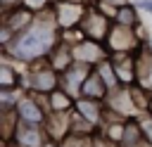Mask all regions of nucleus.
I'll use <instances>...</instances> for the list:
<instances>
[{
    "label": "nucleus",
    "instance_id": "obj_1",
    "mask_svg": "<svg viewBox=\"0 0 152 147\" xmlns=\"http://www.w3.org/2000/svg\"><path fill=\"white\" fill-rule=\"evenodd\" d=\"M59 40H62V28L57 26L52 9L48 7V9L38 12L36 21L28 28L19 31L14 36V40L2 50H5L7 59L21 62V64H36L40 59H48L50 52L59 45Z\"/></svg>",
    "mask_w": 152,
    "mask_h": 147
},
{
    "label": "nucleus",
    "instance_id": "obj_2",
    "mask_svg": "<svg viewBox=\"0 0 152 147\" xmlns=\"http://www.w3.org/2000/svg\"><path fill=\"white\" fill-rule=\"evenodd\" d=\"M26 88L31 92H38V95L48 97L52 90L59 88V71L48 59H40L36 64H31V69L26 71Z\"/></svg>",
    "mask_w": 152,
    "mask_h": 147
},
{
    "label": "nucleus",
    "instance_id": "obj_3",
    "mask_svg": "<svg viewBox=\"0 0 152 147\" xmlns=\"http://www.w3.org/2000/svg\"><path fill=\"white\" fill-rule=\"evenodd\" d=\"M55 21L62 31H71V28H81V21L88 12V5L83 0H52L50 5Z\"/></svg>",
    "mask_w": 152,
    "mask_h": 147
},
{
    "label": "nucleus",
    "instance_id": "obj_4",
    "mask_svg": "<svg viewBox=\"0 0 152 147\" xmlns=\"http://www.w3.org/2000/svg\"><path fill=\"white\" fill-rule=\"evenodd\" d=\"M140 38L142 36H138V31L133 26H124V24L114 21L112 28H109V36L104 40V47H107L109 55H114V52H138L142 47Z\"/></svg>",
    "mask_w": 152,
    "mask_h": 147
},
{
    "label": "nucleus",
    "instance_id": "obj_5",
    "mask_svg": "<svg viewBox=\"0 0 152 147\" xmlns=\"http://www.w3.org/2000/svg\"><path fill=\"white\" fill-rule=\"evenodd\" d=\"M112 24H114V19H112L102 7L90 5V7H88V12H86V17H83V21H81V31H83V36H86V38H93V40L104 43V40H107V36H109Z\"/></svg>",
    "mask_w": 152,
    "mask_h": 147
},
{
    "label": "nucleus",
    "instance_id": "obj_6",
    "mask_svg": "<svg viewBox=\"0 0 152 147\" xmlns=\"http://www.w3.org/2000/svg\"><path fill=\"white\" fill-rule=\"evenodd\" d=\"M14 111H17V121H24V123H36V126H43V123L48 121L45 107L38 102L36 92H24V95H21V100L17 102Z\"/></svg>",
    "mask_w": 152,
    "mask_h": 147
},
{
    "label": "nucleus",
    "instance_id": "obj_7",
    "mask_svg": "<svg viewBox=\"0 0 152 147\" xmlns=\"http://www.w3.org/2000/svg\"><path fill=\"white\" fill-rule=\"evenodd\" d=\"M93 71L90 64H83V62H74L71 66H66L62 74H59V88H64L69 95L78 97L81 95V88L88 78V74Z\"/></svg>",
    "mask_w": 152,
    "mask_h": 147
},
{
    "label": "nucleus",
    "instance_id": "obj_8",
    "mask_svg": "<svg viewBox=\"0 0 152 147\" xmlns=\"http://www.w3.org/2000/svg\"><path fill=\"white\" fill-rule=\"evenodd\" d=\"M43 128H45V126L17 121V126H14V142H17L19 147H43V145H48Z\"/></svg>",
    "mask_w": 152,
    "mask_h": 147
},
{
    "label": "nucleus",
    "instance_id": "obj_9",
    "mask_svg": "<svg viewBox=\"0 0 152 147\" xmlns=\"http://www.w3.org/2000/svg\"><path fill=\"white\" fill-rule=\"evenodd\" d=\"M135 85L152 95V50L147 45L135 52Z\"/></svg>",
    "mask_w": 152,
    "mask_h": 147
},
{
    "label": "nucleus",
    "instance_id": "obj_10",
    "mask_svg": "<svg viewBox=\"0 0 152 147\" xmlns=\"http://www.w3.org/2000/svg\"><path fill=\"white\" fill-rule=\"evenodd\" d=\"M33 21H36V12H31V9L24 7V5H17V7L2 12V24H5L7 28H12L14 33L28 28Z\"/></svg>",
    "mask_w": 152,
    "mask_h": 147
},
{
    "label": "nucleus",
    "instance_id": "obj_11",
    "mask_svg": "<svg viewBox=\"0 0 152 147\" xmlns=\"http://www.w3.org/2000/svg\"><path fill=\"white\" fill-rule=\"evenodd\" d=\"M109 92H112V90H109V85H107V83H104V78L100 76V71L93 66V71L88 74V78H86V83H83V88H81V95H83V97H93V100H100V102H102V100H107V97H109ZM81 95H78V97H81Z\"/></svg>",
    "mask_w": 152,
    "mask_h": 147
},
{
    "label": "nucleus",
    "instance_id": "obj_12",
    "mask_svg": "<svg viewBox=\"0 0 152 147\" xmlns=\"http://www.w3.org/2000/svg\"><path fill=\"white\" fill-rule=\"evenodd\" d=\"M74 109H76L78 114H83L93 126L102 121V104H100V100H93V97H83V95H81V97H76Z\"/></svg>",
    "mask_w": 152,
    "mask_h": 147
},
{
    "label": "nucleus",
    "instance_id": "obj_13",
    "mask_svg": "<svg viewBox=\"0 0 152 147\" xmlns=\"http://www.w3.org/2000/svg\"><path fill=\"white\" fill-rule=\"evenodd\" d=\"M114 21H116V24H124V26H133V28H138V26H140V19H138V5H135V2H126V5L116 7V12H114Z\"/></svg>",
    "mask_w": 152,
    "mask_h": 147
},
{
    "label": "nucleus",
    "instance_id": "obj_14",
    "mask_svg": "<svg viewBox=\"0 0 152 147\" xmlns=\"http://www.w3.org/2000/svg\"><path fill=\"white\" fill-rule=\"evenodd\" d=\"M0 74H2L0 90H14V88H19V85H21L19 69H14V66L7 62V57H5V62H2V66H0Z\"/></svg>",
    "mask_w": 152,
    "mask_h": 147
},
{
    "label": "nucleus",
    "instance_id": "obj_15",
    "mask_svg": "<svg viewBox=\"0 0 152 147\" xmlns=\"http://www.w3.org/2000/svg\"><path fill=\"white\" fill-rule=\"evenodd\" d=\"M59 147H93V145H90V140H88V133H76V130H71L69 138H64Z\"/></svg>",
    "mask_w": 152,
    "mask_h": 147
},
{
    "label": "nucleus",
    "instance_id": "obj_16",
    "mask_svg": "<svg viewBox=\"0 0 152 147\" xmlns=\"http://www.w3.org/2000/svg\"><path fill=\"white\" fill-rule=\"evenodd\" d=\"M21 5H24V7H28L31 12H36V14H38V12L48 9V7L52 5V0H24Z\"/></svg>",
    "mask_w": 152,
    "mask_h": 147
},
{
    "label": "nucleus",
    "instance_id": "obj_17",
    "mask_svg": "<svg viewBox=\"0 0 152 147\" xmlns=\"http://www.w3.org/2000/svg\"><path fill=\"white\" fill-rule=\"evenodd\" d=\"M135 5H138V9H142L152 17V0H135Z\"/></svg>",
    "mask_w": 152,
    "mask_h": 147
},
{
    "label": "nucleus",
    "instance_id": "obj_18",
    "mask_svg": "<svg viewBox=\"0 0 152 147\" xmlns=\"http://www.w3.org/2000/svg\"><path fill=\"white\" fill-rule=\"evenodd\" d=\"M97 2H104V5H112V7H121V5H126L131 0H97Z\"/></svg>",
    "mask_w": 152,
    "mask_h": 147
},
{
    "label": "nucleus",
    "instance_id": "obj_19",
    "mask_svg": "<svg viewBox=\"0 0 152 147\" xmlns=\"http://www.w3.org/2000/svg\"><path fill=\"white\" fill-rule=\"evenodd\" d=\"M147 111L152 114V95H150V107H147Z\"/></svg>",
    "mask_w": 152,
    "mask_h": 147
},
{
    "label": "nucleus",
    "instance_id": "obj_20",
    "mask_svg": "<svg viewBox=\"0 0 152 147\" xmlns=\"http://www.w3.org/2000/svg\"><path fill=\"white\" fill-rule=\"evenodd\" d=\"M17 2H24V0H17Z\"/></svg>",
    "mask_w": 152,
    "mask_h": 147
}]
</instances>
